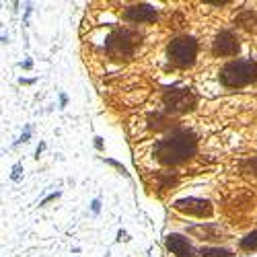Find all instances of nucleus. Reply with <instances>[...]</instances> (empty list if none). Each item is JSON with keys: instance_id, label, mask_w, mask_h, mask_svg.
Listing matches in <instances>:
<instances>
[{"instance_id": "nucleus-1", "label": "nucleus", "mask_w": 257, "mask_h": 257, "mask_svg": "<svg viewBox=\"0 0 257 257\" xmlns=\"http://www.w3.org/2000/svg\"><path fill=\"white\" fill-rule=\"evenodd\" d=\"M196 151H198V138L194 136V132L185 130V127H177V130L169 132L165 138H161L155 144V159L161 165L175 167L194 159Z\"/></svg>"}, {"instance_id": "nucleus-2", "label": "nucleus", "mask_w": 257, "mask_h": 257, "mask_svg": "<svg viewBox=\"0 0 257 257\" xmlns=\"http://www.w3.org/2000/svg\"><path fill=\"white\" fill-rule=\"evenodd\" d=\"M218 78L228 89H241L257 80V62L253 60H232L220 68Z\"/></svg>"}, {"instance_id": "nucleus-3", "label": "nucleus", "mask_w": 257, "mask_h": 257, "mask_svg": "<svg viewBox=\"0 0 257 257\" xmlns=\"http://www.w3.org/2000/svg\"><path fill=\"white\" fill-rule=\"evenodd\" d=\"M140 37L130 29H117L107 35L105 39V52L113 60H130L134 54V46Z\"/></svg>"}, {"instance_id": "nucleus-4", "label": "nucleus", "mask_w": 257, "mask_h": 257, "mask_svg": "<svg viewBox=\"0 0 257 257\" xmlns=\"http://www.w3.org/2000/svg\"><path fill=\"white\" fill-rule=\"evenodd\" d=\"M169 60L179 68H189L198 58V41L194 37H177L167 48Z\"/></svg>"}, {"instance_id": "nucleus-5", "label": "nucleus", "mask_w": 257, "mask_h": 257, "mask_svg": "<svg viewBox=\"0 0 257 257\" xmlns=\"http://www.w3.org/2000/svg\"><path fill=\"white\" fill-rule=\"evenodd\" d=\"M165 105H167V109L175 113H185L196 107V97L187 89H171L165 93Z\"/></svg>"}, {"instance_id": "nucleus-6", "label": "nucleus", "mask_w": 257, "mask_h": 257, "mask_svg": "<svg viewBox=\"0 0 257 257\" xmlns=\"http://www.w3.org/2000/svg\"><path fill=\"white\" fill-rule=\"evenodd\" d=\"M173 208L177 212H183L187 216H196V218H208L212 216V204L208 200H202V198H183V200H177L173 204Z\"/></svg>"}, {"instance_id": "nucleus-7", "label": "nucleus", "mask_w": 257, "mask_h": 257, "mask_svg": "<svg viewBox=\"0 0 257 257\" xmlns=\"http://www.w3.org/2000/svg\"><path fill=\"white\" fill-rule=\"evenodd\" d=\"M239 52V37L232 31H220L212 41V54L220 58H230L237 56Z\"/></svg>"}, {"instance_id": "nucleus-8", "label": "nucleus", "mask_w": 257, "mask_h": 257, "mask_svg": "<svg viewBox=\"0 0 257 257\" xmlns=\"http://www.w3.org/2000/svg\"><path fill=\"white\" fill-rule=\"evenodd\" d=\"M123 19L130 23H155L159 19V13L151 5H132L123 11Z\"/></svg>"}, {"instance_id": "nucleus-9", "label": "nucleus", "mask_w": 257, "mask_h": 257, "mask_svg": "<svg viewBox=\"0 0 257 257\" xmlns=\"http://www.w3.org/2000/svg\"><path fill=\"white\" fill-rule=\"evenodd\" d=\"M165 245L175 257H200V251H196L194 247H191V243L185 237H181V234H175V232L167 234Z\"/></svg>"}, {"instance_id": "nucleus-10", "label": "nucleus", "mask_w": 257, "mask_h": 257, "mask_svg": "<svg viewBox=\"0 0 257 257\" xmlns=\"http://www.w3.org/2000/svg\"><path fill=\"white\" fill-rule=\"evenodd\" d=\"M234 21H237V25L241 29H245L249 33H257V15L253 11H241Z\"/></svg>"}, {"instance_id": "nucleus-11", "label": "nucleus", "mask_w": 257, "mask_h": 257, "mask_svg": "<svg viewBox=\"0 0 257 257\" xmlns=\"http://www.w3.org/2000/svg\"><path fill=\"white\" fill-rule=\"evenodd\" d=\"M239 247H241L243 251H257V230L247 232L245 237L239 241Z\"/></svg>"}, {"instance_id": "nucleus-12", "label": "nucleus", "mask_w": 257, "mask_h": 257, "mask_svg": "<svg viewBox=\"0 0 257 257\" xmlns=\"http://www.w3.org/2000/svg\"><path fill=\"white\" fill-rule=\"evenodd\" d=\"M200 257H232V253L222 247H204L200 251Z\"/></svg>"}, {"instance_id": "nucleus-13", "label": "nucleus", "mask_w": 257, "mask_h": 257, "mask_svg": "<svg viewBox=\"0 0 257 257\" xmlns=\"http://www.w3.org/2000/svg\"><path fill=\"white\" fill-rule=\"evenodd\" d=\"M241 167H243V173L257 177V157H253V159H247V161H245Z\"/></svg>"}, {"instance_id": "nucleus-14", "label": "nucleus", "mask_w": 257, "mask_h": 257, "mask_svg": "<svg viewBox=\"0 0 257 257\" xmlns=\"http://www.w3.org/2000/svg\"><path fill=\"white\" fill-rule=\"evenodd\" d=\"M29 138H31V125H27V130H25L23 134H21V138L15 142V146H17V144H21V142H27Z\"/></svg>"}, {"instance_id": "nucleus-15", "label": "nucleus", "mask_w": 257, "mask_h": 257, "mask_svg": "<svg viewBox=\"0 0 257 257\" xmlns=\"http://www.w3.org/2000/svg\"><path fill=\"white\" fill-rule=\"evenodd\" d=\"M58 198H60V191H56V194H50L46 200L39 202V206H46V204H50V202H54V200H58Z\"/></svg>"}, {"instance_id": "nucleus-16", "label": "nucleus", "mask_w": 257, "mask_h": 257, "mask_svg": "<svg viewBox=\"0 0 257 257\" xmlns=\"http://www.w3.org/2000/svg\"><path fill=\"white\" fill-rule=\"evenodd\" d=\"M21 169H23V167H21V163H17V165L13 167V179H15V181H19V177H21Z\"/></svg>"}, {"instance_id": "nucleus-17", "label": "nucleus", "mask_w": 257, "mask_h": 257, "mask_svg": "<svg viewBox=\"0 0 257 257\" xmlns=\"http://www.w3.org/2000/svg\"><path fill=\"white\" fill-rule=\"evenodd\" d=\"M91 208H93V212H95V214H99V210H101V202H99V200H93Z\"/></svg>"}, {"instance_id": "nucleus-18", "label": "nucleus", "mask_w": 257, "mask_h": 257, "mask_svg": "<svg viewBox=\"0 0 257 257\" xmlns=\"http://www.w3.org/2000/svg\"><path fill=\"white\" fill-rule=\"evenodd\" d=\"M44 151H46V144H44V142H41V144L37 146V151H35V159H39V155H41V153H44Z\"/></svg>"}, {"instance_id": "nucleus-19", "label": "nucleus", "mask_w": 257, "mask_h": 257, "mask_svg": "<svg viewBox=\"0 0 257 257\" xmlns=\"http://www.w3.org/2000/svg\"><path fill=\"white\" fill-rule=\"evenodd\" d=\"M66 103H68V97L66 95H60V107H66Z\"/></svg>"}, {"instance_id": "nucleus-20", "label": "nucleus", "mask_w": 257, "mask_h": 257, "mask_svg": "<svg viewBox=\"0 0 257 257\" xmlns=\"http://www.w3.org/2000/svg\"><path fill=\"white\" fill-rule=\"evenodd\" d=\"M95 146L99 148V151H101V148H103V142H101V138H99V136H95Z\"/></svg>"}, {"instance_id": "nucleus-21", "label": "nucleus", "mask_w": 257, "mask_h": 257, "mask_svg": "<svg viewBox=\"0 0 257 257\" xmlns=\"http://www.w3.org/2000/svg\"><path fill=\"white\" fill-rule=\"evenodd\" d=\"M31 66H33V64H31V60H27V62H25V64H23V68H25V70H29V68H31Z\"/></svg>"}]
</instances>
